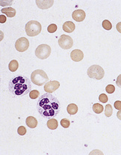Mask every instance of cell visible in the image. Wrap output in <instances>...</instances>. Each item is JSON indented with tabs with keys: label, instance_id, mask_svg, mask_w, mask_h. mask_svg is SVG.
<instances>
[{
	"label": "cell",
	"instance_id": "6da1fadb",
	"mask_svg": "<svg viewBox=\"0 0 121 155\" xmlns=\"http://www.w3.org/2000/svg\"><path fill=\"white\" fill-rule=\"evenodd\" d=\"M37 109L40 116L45 119H50L55 117L59 114L61 104L55 96L46 93L40 96L38 99Z\"/></svg>",
	"mask_w": 121,
	"mask_h": 155
},
{
	"label": "cell",
	"instance_id": "7a4b0ae2",
	"mask_svg": "<svg viewBox=\"0 0 121 155\" xmlns=\"http://www.w3.org/2000/svg\"><path fill=\"white\" fill-rule=\"evenodd\" d=\"M8 90L14 96H23L30 93L32 83L27 77L18 75L13 78L8 84Z\"/></svg>",
	"mask_w": 121,
	"mask_h": 155
},
{
	"label": "cell",
	"instance_id": "3957f363",
	"mask_svg": "<svg viewBox=\"0 0 121 155\" xmlns=\"http://www.w3.org/2000/svg\"><path fill=\"white\" fill-rule=\"evenodd\" d=\"M31 80L32 83L35 84L37 86H42L47 83L49 78L44 71L41 69H37L32 72L31 75Z\"/></svg>",
	"mask_w": 121,
	"mask_h": 155
},
{
	"label": "cell",
	"instance_id": "277c9868",
	"mask_svg": "<svg viewBox=\"0 0 121 155\" xmlns=\"http://www.w3.org/2000/svg\"><path fill=\"white\" fill-rule=\"evenodd\" d=\"M25 31L28 36L35 37L39 35L41 31V25L38 21H29L25 25Z\"/></svg>",
	"mask_w": 121,
	"mask_h": 155
},
{
	"label": "cell",
	"instance_id": "5b68a950",
	"mask_svg": "<svg viewBox=\"0 0 121 155\" xmlns=\"http://www.w3.org/2000/svg\"><path fill=\"white\" fill-rule=\"evenodd\" d=\"M88 75L91 78L96 79V80H101L105 75L104 69L99 65H92L88 68Z\"/></svg>",
	"mask_w": 121,
	"mask_h": 155
},
{
	"label": "cell",
	"instance_id": "8992f818",
	"mask_svg": "<svg viewBox=\"0 0 121 155\" xmlns=\"http://www.w3.org/2000/svg\"><path fill=\"white\" fill-rule=\"evenodd\" d=\"M51 54L50 46L46 44H41L35 50V55L40 60H45L49 57Z\"/></svg>",
	"mask_w": 121,
	"mask_h": 155
},
{
	"label": "cell",
	"instance_id": "52a82bcc",
	"mask_svg": "<svg viewBox=\"0 0 121 155\" xmlns=\"http://www.w3.org/2000/svg\"><path fill=\"white\" fill-rule=\"evenodd\" d=\"M59 44L63 49H70L73 46V40L68 35H62L59 39Z\"/></svg>",
	"mask_w": 121,
	"mask_h": 155
},
{
	"label": "cell",
	"instance_id": "ba28073f",
	"mask_svg": "<svg viewBox=\"0 0 121 155\" xmlns=\"http://www.w3.org/2000/svg\"><path fill=\"white\" fill-rule=\"evenodd\" d=\"M29 42L28 39L25 38H20L15 43L16 49L20 52H23V51H26L29 48Z\"/></svg>",
	"mask_w": 121,
	"mask_h": 155
},
{
	"label": "cell",
	"instance_id": "9c48e42d",
	"mask_svg": "<svg viewBox=\"0 0 121 155\" xmlns=\"http://www.w3.org/2000/svg\"><path fill=\"white\" fill-rule=\"evenodd\" d=\"M60 87V83L57 81H51L44 85V90L48 93H52L55 91Z\"/></svg>",
	"mask_w": 121,
	"mask_h": 155
},
{
	"label": "cell",
	"instance_id": "30bf717a",
	"mask_svg": "<svg viewBox=\"0 0 121 155\" xmlns=\"http://www.w3.org/2000/svg\"><path fill=\"white\" fill-rule=\"evenodd\" d=\"M86 17V14L83 10H76L72 12V18L76 22H82Z\"/></svg>",
	"mask_w": 121,
	"mask_h": 155
},
{
	"label": "cell",
	"instance_id": "8fae6325",
	"mask_svg": "<svg viewBox=\"0 0 121 155\" xmlns=\"http://www.w3.org/2000/svg\"><path fill=\"white\" fill-rule=\"evenodd\" d=\"M70 58L75 62H79L84 58V54L79 49H75L71 51Z\"/></svg>",
	"mask_w": 121,
	"mask_h": 155
},
{
	"label": "cell",
	"instance_id": "7c38bea8",
	"mask_svg": "<svg viewBox=\"0 0 121 155\" xmlns=\"http://www.w3.org/2000/svg\"><path fill=\"white\" fill-rule=\"evenodd\" d=\"M54 1H40V0H36V4L38 7L40 9H47L52 6Z\"/></svg>",
	"mask_w": 121,
	"mask_h": 155
},
{
	"label": "cell",
	"instance_id": "4fadbf2b",
	"mask_svg": "<svg viewBox=\"0 0 121 155\" xmlns=\"http://www.w3.org/2000/svg\"><path fill=\"white\" fill-rule=\"evenodd\" d=\"M76 28L75 24L71 21H67L63 24V30L67 33H72Z\"/></svg>",
	"mask_w": 121,
	"mask_h": 155
},
{
	"label": "cell",
	"instance_id": "5bb4252c",
	"mask_svg": "<svg viewBox=\"0 0 121 155\" xmlns=\"http://www.w3.org/2000/svg\"><path fill=\"white\" fill-rule=\"evenodd\" d=\"M25 123L30 128H35L38 125V120L33 116H29L25 119Z\"/></svg>",
	"mask_w": 121,
	"mask_h": 155
},
{
	"label": "cell",
	"instance_id": "9a60e30c",
	"mask_svg": "<svg viewBox=\"0 0 121 155\" xmlns=\"http://www.w3.org/2000/svg\"><path fill=\"white\" fill-rule=\"evenodd\" d=\"M1 12L2 14H6V16L8 17H14L16 15V10L11 7L2 8L1 10Z\"/></svg>",
	"mask_w": 121,
	"mask_h": 155
},
{
	"label": "cell",
	"instance_id": "2e32d148",
	"mask_svg": "<svg viewBox=\"0 0 121 155\" xmlns=\"http://www.w3.org/2000/svg\"><path fill=\"white\" fill-rule=\"evenodd\" d=\"M67 110L70 115H75L78 112V107L75 104H70L67 106Z\"/></svg>",
	"mask_w": 121,
	"mask_h": 155
},
{
	"label": "cell",
	"instance_id": "e0dca14e",
	"mask_svg": "<svg viewBox=\"0 0 121 155\" xmlns=\"http://www.w3.org/2000/svg\"><path fill=\"white\" fill-rule=\"evenodd\" d=\"M46 125H47V127H49V129H51V130H55V129L57 128L58 126H59V122H58V121L56 120V119H50L47 121V124H46Z\"/></svg>",
	"mask_w": 121,
	"mask_h": 155
},
{
	"label": "cell",
	"instance_id": "ac0fdd59",
	"mask_svg": "<svg viewBox=\"0 0 121 155\" xmlns=\"http://www.w3.org/2000/svg\"><path fill=\"white\" fill-rule=\"evenodd\" d=\"M19 67V64L17 62V61L16 60H12L8 64V69L11 72H14L15 71H17V69Z\"/></svg>",
	"mask_w": 121,
	"mask_h": 155
},
{
	"label": "cell",
	"instance_id": "d6986e66",
	"mask_svg": "<svg viewBox=\"0 0 121 155\" xmlns=\"http://www.w3.org/2000/svg\"><path fill=\"white\" fill-rule=\"evenodd\" d=\"M92 107H93V112H94L95 114H101V113L103 111V110H104V107H103V106L100 104H98V103H97V104H93Z\"/></svg>",
	"mask_w": 121,
	"mask_h": 155
},
{
	"label": "cell",
	"instance_id": "ffe728a7",
	"mask_svg": "<svg viewBox=\"0 0 121 155\" xmlns=\"http://www.w3.org/2000/svg\"><path fill=\"white\" fill-rule=\"evenodd\" d=\"M112 107H111V104H107L106 106V108H105V115H106V116H107V117H110L112 115Z\"/></svg>",
	"mask_w": 121,
	"mask_h": 155
},
{
	"label": "cell",
	"instance_id": "44dd1931",
	"mask_svg": "<svg viewBox=\"0 0 121 155\" xmlns=\"http://www.w3.org/2000/svg\"><path fill=\"white\" fill-rule=\"evenodd\" d=\"M102 25H103V28L107 31L111 30V29L112 28V24H111V22H110V21L107 20V19H106V20L103 21V23H102Z\"/></svg>",
	"mask_w": 121,
	"mask_h": 155
},
{
	"label": "cell",
	"instance_id": "7402d4cb",
	"mask_svg": "<svg viewBox=\"0 0 121 155\" xmlns=\"http://www.w3.org/2000/svg\"><path fill=\"white\" fill-rule=\"evenodd\" d=\"M40 96V93L38 90H34L30 92L29 93V97L32 99H36L37 98H38V96Z\"/></svg>",
	"mask_w": 121,
	"mask_h": 155
},
{
	"label": "cell",
	"instance_id": "603a6c76",
	"mask_svg": "<svg viewBox=\"0 0 121 155\" xmlns=\"http://www.w3.org/2000/svg\"><path fill=\"white\" fill-rule=\"evenodd\" d=\"M70 121L67 119H63L61 121V125L64 128H68L70 127Z\"/></svg>",
	"mask_w": 121,
	"mask_h": 155
},
{
	"label": "cell",
	"instance_id": "cb8c5ba5",
	"mask_svg": "<svg viewBox=\"0 0 121 155\" xmlns=\"http://www.w3.org/2000/svg\"><path fill=\"white\" fill-rule=\"evenodd\" d=\"M26 129H25V127H24V126H20V127H19L18 129H17V133H18V134L20 136L25 135V134H26Z\"/></svg>",
	"mask_w": 121,
	"mask_h": 155
},
{
	"label": "cell",
	"instance_id": "d4e9b609",
	"mask_svg": "<svg viewBox=\"0 0 121 155\" xmlns=\"http://www.w3.org/2000/svg\"><path fill=\"white\" fill-rule=\"evenodd\" d=\"M56 30H57V25L55 24H51L47 28L48 32H49V33H54L56 31Z\"/></svg>",
	"mask_w": 121,
	"mask_h": 155
},
{
	"label": "cell",
	"instance_id": "484cf974",
	"mask_svg": "<svg viewBox=\"0 0 121 155\" xmlns=\"http://www.w3.org/2000/svg\"><path fill=\"white\" fill-rule=\"evenodd\" d=\"M106 90L108 93L111 94V93H114V91H115V87H114V85L109 84L106 87Z\"/></svg>",
	"mask_w": 121,
	"mask_h": 155
},
{
	"label": "cell",
	"instance_id": "4316f807",
	"mask_svg": "<svg viewBox=\"0 0 121 155\" xmlns=\"http://www.w3.org/2000/svg\"><path fill=\"white\" fill-rule=\"evenodd\" d=\"M99 100L102 103H106L108 101V100H109V98H108V96L106 94L103 93V94H101L99 96Z\"/></svg>",
	"mask_w": 121,
	"mask_h": 155
},
{
	"label": "cell",
	"instance_id": "83f0119b",
	"mask_svg": "<svg viewBox=\"0 0 121 155\" xmlns=\"http://www.w3.org/2000/svg\"><path fill=\"white\" fill-rule=\"evenodd\" d=\"M114 108L117 110H121V101H117L114 102Z\"/></svg>",
	"mask_w": 121,
	"mask_h": 155
},
{
	"label": "cell",
	"instance_id": "f1b7e54d",
	"mask_svg": "<svg viewBox=\"0 0 121 155\" xmlns=\"http://www.w3.org/2000/svg\"><path fill=\"white\" fill-rule=\"evenodd\" d=\"M116 84H117V87H119L120 88H121V75H120L117 78V80H116Z\"/></svg>",
	"mask_w": 121,
	"mask_h": 155
},
{
	"label": "cell",
	"instance_id": "f546056e",
	"mask_svg": "<svg viewBox=\"0 0 121 155\" xmlns=\"http://www.w3.org/2000/svg\"><path fill=\"white\" fill-rule=\"evenodd\" d=\"M5 21H6V17H5V16H3V15L0 16V22H1L2 24L4 23V22H5Z\"/></svg>",
	"mask_w": 121,
	"mask_h": 155
},
{
	"label": "cell",
	"instance_id": "4dcf8cb0",
	"mask_svg": "<svg viewBox=\"0 0 121 155\" xmlns=\"http://www.w3.org/2000/svg\"><path fill=\"white\" fill-rule=\"evenodd\" d=\"M116 28H117V30L118 31V32H120L121 34V22H118V23L116 25Z\"/></svg>",
	"mask_w": 121,
	"mask_h": 155
},
{
	"label": "cell",
	"instance_id": "1f68e13d",
	"mask_svg": "<svg viewBox=\"0 0 121 155\" xmlns=\"http://www.w3.org/2000/svg\"><path fill=\"white\" fill-rule=\"evenodd\" d=\"M117 117L118 118V119H120L121 121V110H120L117 113Z\"/></svg>",
	"mask_w": 121,
	"mask_h": 155
}]
</instances>
